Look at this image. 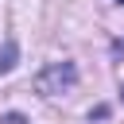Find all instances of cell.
<instances>
[{"mask_svg":"<svg viewBox=\"0 0 124 124\" xmlns=\"http://www.w3.org/2000/svg\"><path fill=\"white\" fill-rule=\"evenodd\" d=\"M4 124H23V116H19V112H8V116H4Z\"/></svg>","mask_w":124,"mask_h":124,"instance_id":"cell-3","label":"cell"},{"mask_svg":"<svg viewBox=\"0 0 124 124\" xmlns=\"http://www.w3.org/2000/svg\"><path fill=\"white\" fill-rule=\"evenodd\" d=\"M74 81H78L74 62H50V66L35 78V89L46 93V97H54V93H62V89H74Z\"/></svg>","mask_w":124,"mask_h":124,"instance_id":"cell-1","label":"cell"},{"mask_svg":"<svg viewBox=\"0 0 124 124\" xmlns=\"http://www.w3.org/2000/svg\"><path fill=\"white\" fill-rule=\"evenodd\" d=\"M112 50H116V54H124V39H116V43H112Z\"/></svg>","mask_w":124,"mask_h":124,"instance_id":"cell-4","label":"cell"},{"mask_svg":"<svg viewBox=\"0 0 124 124\" xmlns=\"http://www.w3.org/2000/svg\"><path fill=\"white\" fill-rule=\"evenodd\" d=\"M116 4H124V0H116Z\"/></svg>","mask_w":124,"mask_h":124,"instance_id":"cell-5","label":"cell"},{"mask_svg":"<svg viewBox=\"0 0 124 124\" xmlns=\"http://www.w3.org/2000/svg\"><path fill=\"white\" fill-rule=\"evenodd\" d=\"M16 58H19V46H16V39H8V43L0 46V74H8V70L16 66Z\"/></svg>","mask_w":124,"mask_h":124,"instance_id":"cell-2","label":"cell"}]
</instances>
